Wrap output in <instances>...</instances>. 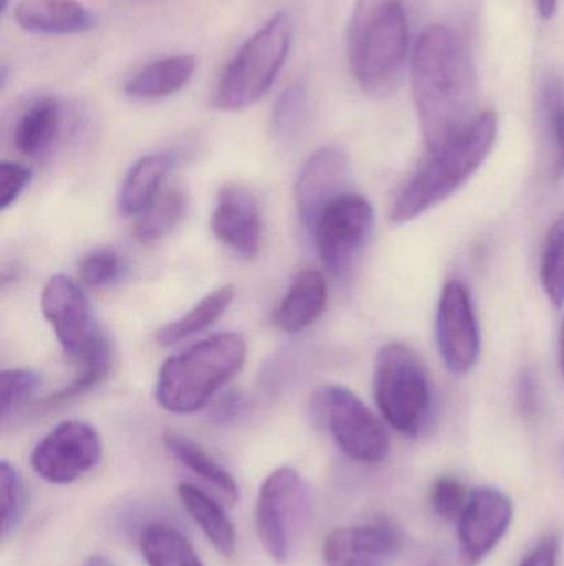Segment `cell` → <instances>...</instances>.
<instances>
[{
	"label": "cell",
	"instance_id": "29",
	"mask_svg": "<svg viewBox=\"0 0 564 566\" xmlns=\"http://www.w3.org/2000/svg\"><path fill=\"white\" fill-rule=\"evenodd\" d=\"M0 491H2V537L19 528L29 507V492L22 475L9 461L0 462Z\"/></svg>",
	"mask_w": 564,
	"mask_h": 566
},
{
	"label": "cell",
	"instance_id": "21",
	"mask_svg": "<svg viewBox=\"0 0 564 566\" xmlns=\"http://www.w3.org/2000/svg\"><path fill=\"white\" fill-rule=\"evenodd\" d=\"M62 103L55 96H42L26 106L15 126V148L23 156H40L52 148L62 129Z\"/></svg>",
	"mask_w": 564,
	"mask_h": 566
},
{
	"label": "cell",
	"instance_id": "17",
	"mask_svg": "<svg viewBox=\"0 0 564 566\" xmlns=\"http://www.w3.org/2000/svg\"><path fill=\"white\" fill-rule=\"evenodd\" d=\"M13 17L20 29L35 35H78L98 22L93 10L78 0H20Z\"/></svg>",
	"mask_w": 564,
	"mask_h": 566
},
{
	"label": "cell",
	"instance_id": "30",
	"mask_svg": "<svg viewBox=\"0 0 564 566\" xmlns=\"http://www.w3.org/2000/svg\"><path fill=\"white\" fill-rule=\"evenodd\" d=\"M42 385L39 373L32 369H6L0 375V412L7 418L10 412L17 411L25 405L36 389Z\"/></svg>",
	"mask_w": 564,
	"mask_h": 566
},
{
	"label": "cell",
	"instance_id": "7",
	"mask_svg": "<svg viewBox=\"0 0 564 566\" xmlns=\"http://www.w3.org/2000/svg\"><path fill=\"white\" fill-rule=\"evenodd\" d=\"M374 399L384 421L407 438L426 428L433 411V385L419 356L403 343L383 346L374 366Z\"/></svg>",
	"mask_w": 564,
	"mask_h": 566
},
{
	"label": "cell",
	"instance_id": "8",
	"mask_svg": "<svg viewBox=\"0 0 564 566\" xmlns=\"http://www.w3.org/2000/svg\"><path fill=\"white\" fill-rule=\"evenodd\" d=\"M311 412L348 458L363 464L386 459L390 452L386 428L350 388L321 386L311 398Z\"/></svg>",
	"mask_w": 564,
	"mask_h": 566
},
{
	"label": "cell",
	"instance_id": "20",
	"mask_svg": "<svg viewBox=\"0 0 564 566\" xmlns=\"http://www.w3.org/2000/svg\"><path fill=\"white\" fill-rule=\"evenodd\" d=\"M198 69V60L189 53L166 56L142 66L128 82L125 83V93L139 102L168 98L181 92Z\"/></svg>",
	"mask_w": 564,
	"mask_h": 566
},
{
	"label": "cell",
	"instance_id": "4",
	"mask_svg": "<svg viewBox=\"0 0 564 566\" xmlns=\"http://www.w3.org/2000/svg\"><path fill=\"white\" fill-rule=\"evenodd\" d=\"M43 316L52 325L63 352L79 371L65 388L50 396V405H62L96 388L111 371V346L93 315L88 296L72 277L55 275L40 296Z\"/></svg>",
	"mask_w": 564,
	"mask_h": 566
},
{
	"label": "cell",
	"instance_id": "16",
	"mask_svg": "<svg viewBox=\"0 0 564 566\" xmlns=\"http://www.w3.org/2000/svg\"><path fill=\"white\" fill-rule=\"evenodd\" d=\"M400 547V531L391 522L376 521L328 534L323 557L328 566H387Z\"/></svg>",
	"mask_w": 564,
	"mask_h": 566
},
{
	"label": "cell",
	"instance_id": "10",
	"mask_svg": "<svg viewBox=\"0 0 564 566\" xmlns=\"http://www.w3.org/2000/svg\"><path fill=\"white\" fill-rule=\"evenodd\" d=\"M373 226V205L358 192H343L321 209L310 234L321 264L333 277H343L353 269Z\"/></svg>",
	"mask_w": 564,
	"mask_h": 566
},
{
	"label": "cell",
	"instance_id": "26",
	"mask_svg": "<svg viewBox=\"0 0 564 566\" xmlns=\"http://www.w3.org/2000/svg\"><path fill=\"white\" fill-rule=\"evenodd\" d=\"M188 212V198L181 189L159 196L158 201L136 219L132 238L141 244H152L171 234Z\"/></svg>",
	"mask_w": 564,
	"mask_h": 566
},
{
	"label": "cell",
	"instance_id": "24",
	"mask_svg": "<svg viewBox=\"0 0 564 566\" xmlns=\"http://www.w3.org/2000/svg\"><path fill=\"white\" fill-rule=\"evenodd\" d=\"M235 298V289L224 285L205 295L201 302L195 303L181 318L168 323L156 333V342L161 346H174L198 333L204 332L214 325L232 305Z\"/></svg>",
	"mask_w": 564,
	"mask_h": 566
},
{
	"label": "cell",
	"instance_id": "5",
	"mask_svg": "<svg viewBox=\"0 0 564 566\" xmlns=\"http://www.w3.org/2000/svg\"><path fill=\"white\" fill-rule=\"evenodd\" d=\"M247 343L237 333H219L166 359L156 381V401L174 415L204 408L245 365Z\"/></svg>",
	"mask_w": 564,
	"mask_h": 566
},
{
	"label": "cell",
	"instance_id": "11",
	"mask_svg": "<svg viewBox=\"0 0 564 566\" xmlns=\"http://www.w3.org/2000/svg\"><path fill=\"white\" fill-rule=\"evenodd\" d=\"M103 446L93 426L65 421L52 429L30 455L33 472L49 484L66 485L96 468Z\"/></svg>",
	"mask_w": 564,
	"mask_h": 566
},
{
	"label": "cell",
	"instance_id": "36",
	"mask_svg": "<svg viewBox=\"0 0 564 566\" xmlns=\"http://www.w3.org/2000/svg\"><path fill=\"white\" fill-rule=\"evenodd\" d=\"M560 557V541L555 535L540 541L539 545L532 548L529 555L523 558L520 566H556Z\"/></svg>",
	"mask_w": 564,
	"mask_h": 566
},
{
	"label": "cell",
	"instance_id": "33",
	"mask_svg": "<svg viewBox=\"0 0 564 566\" xmlns=\"http://www.w3.org/2000/svg\"><path fill=\"white\" fill-rule=\"evenodd\" d=\"M32 179V171L17 163L3 161L0 165V209L7 211L19 201Z\"/></svg>",
	"mask_w": 564,
	"mask_h": 566
},
{
	"label": "cell",
	"instance_id": "40",
	"mask_svg": "<svg viewBox=\"0 0 564 566\" xmlns=\"http://www.w3.org/2000/svg\"><path fill=\"white\" fill-rule=\"evenodd\" d=\"M9 2L10 0H0V13H2V15H6L7 9H9Z\"/></svg>",
	"mask_w": 564,
	"mask_h": 566
},
{
	"label": "cell",
	"instance_id": "39",
	"mask_svg": "<svg viewBox=\"0 0 564 566\" xmlns=\"http://www.w3.org/2000/svg\"><path fill=\"white\" fill-rule=\"evenodd\" d=\"M560 349H562V368L564 373V322L562 328V339H560Z\"/></svg>",
	"mask_w": 564,
	"mask_h": 566
},
{
	"label": "cell",
	"instance_id": "38",
	"mask_svg": "<svg viewBox=\"0 0 564 566\" xmlns=\"http://www.w3.org/2000/svg\"><path fill=\"white\" fill-rule=\"evenodd\" d=\"M82 566H116L109 560L108 557H103V555H92V557L86 558L85 564Z\"/></svg>",
	"mask_w": 564,
	"mask_h": 566
},
{
	"label": "cell",
	"instance_id": "25",
	"mask_svg": "<svg viewBox=\"0 0 564 566\" xmlns=\"http://www.w3.org/2000/svg\"><path fill=\"white\" fill-rule=\"evenodd\" d=\"M139 548L148 566H204L191 542L178 528L161 522L142 528Z\"/></svg>",
	"mask_w": 564,
	"mask_h": 566
},
{
	"label": "cell",
	"instance_id": "27",
	"mask_svg": "<svg viewBox=\"0 0 564 566\" xmlns=\"http://www.w3.org/2000/svg\"><path fill=\"white\" fill-rule=\"evenodd\" d=\"M310 115L307 83L294 82L280 93L272 112L270 132L277 142L290 143L300 136Z\"/></svg>",
	"mask_w": 564,
	"mask_h": 566
},
{
	"label": "cell",
	"instance_id": "28",
	"mask_svg": "<svg viewBox=\"0 0 564 566\" xmlns=\"http://www.w3.org/2000/svg\"><path fill=\"white\" fill-rule=\"evenodd\" d=\"M540 282L555 308L564 305V216L556 219L546 234L540 262Z\"/></svg>",
	"mask_w": 564,
	"mask_h": 566
},
{
	"label": "cell",
	"instance_id": "15",
	"mask_svg": "<svg viewBox=\"0 0 564 566\" xmlns=\"http://www.w3.org/2000/svg\"><path fill=\"white\" fill-rule=\"evenodd\" d=\"M212 234L221 244L244 259L257 258L264 238L260 202L238 185L219 191L211 218Z\"/></svg>",
	"mask_w": 564,
	"mask_h": 566
},
{
	"label": "cell",
	"instance_id": "13",
	"mask_svg": "<svg viewBox=\"0 0 564 566\" xmlns=\"http://www.w3.org/2000/svg\"><path fill=\"white\" fill-rule=\"evenodd\" d=\"M513 518L512 501L499 489L476 488L459 517V552L464 564L477 566L506 537Z\"/></svg>",
	"mask_w": 564,
	"mask_h": 566
},
{
	"label": "cell",
	"instance_id": "2",
	"mask_svg": "<svg viewBox=\"0 0 564 566\" xmlns=\"http://www.w3.org/2000/svg\"><path fill=\"white\" fill-rule=\"evenodd\" d=\"M414 0H357L348 30V62L360 88L373 98L400 86L411 60Z\"/></svg>",
	"mask_w": 564,
	"mask_h": 566
},
{
	"label": "cell",
	"instance_id": "3",
	"mask_svg": "<svg viewBox=\"0 0 564 566\" xmlns=\"http://www.w3.org/2000/svg\"><path fill=\"white\" fill-rule=\"evenodd\" d=\"M499 136L493 112L476 118L456 136L429 151L426 161L407 179L391 206L393 224L404 226L453 198L489 158Z\"/></svg>",
	"mask_w": 564,
	"mask_h": 566
},
{
	"label": "cell",
	"instance_id": "35",
	"mask_svg": "<svg viewBox=\"0 0 564 566\" xmlns=\"http://www.w3.org/2000/svg\"><path fill=\"white\" fill-rule=\"evenodd\" d=\"M517 396H519V406L522 415L533 416L539 409L540 402V388L539 378L532 369H523L519 378V386H517Z\"/></svg>",
	"mask_w": 564,
	"mask_h": 566
},
{
	"label": "cell",
	"instance_id": "9",
	"mask_svg": "<svg viewBox=\"0 0 564 566\" xmlns=\"http://www.w3.org/2000/svg\"><path fill=\"white\" fill-rule=\"evenodd\" d=\"M311 491L291 468L268 474L257 499V532L267 554L284 564L311 517Z\"/></svg>",
	"mask_w": 564,
	"mask_h": 566
},
{
	"label": "cell",
	"instance_id": "22",
	"mask_svg": "<svg viewBox=\"0 0 564 566\" xmlns=\"http://www.w3.org/2000/svg\"><path fill=\"white\" fill-rule=\"evenodd\" d=\"M179 501L188 512L189 517L204 532L207 541L221 552L222 555H232L237 545V535L224 509L209 497L205 492L189 482H181L178 488Z\"/></svg>",
	"mask_w": 564,
	"mask_h": 566
},
{
	"label": "cell",
	"instance_id": "18",
	"mask_svg": "<svg viewBox=\"0 0 564 566\" xmlns=\"http://www.w3.org/2000/svg\"><path fill=\"white\" fill-rule=\"evenodd\" d=\"M328 285L318 271H301L291 282L274 312V323L281 332L300 333L313 325L327 308Z\"/></svg>",
	"mask_w": 564,
	"mask_h": 566
},
{
	"label": "cell",
	"instance_id": "32",
	"mask_svg": "<svg viewBox=\"0 0 564 566\" xmlns=\"http://www.w3.org/2000/svg\"><path fill=\"white\" fill-rule=\"evenodd\" d=\"M125 272V261L111 249H102L86 255L78 268L79 281L92 286L109 285L119 281Z\"/></svg>",
	"mask_w": 564,
	"mask_h": 566
},
{
	"label": "cell",
	"instance_id": "1",
	"mask_svg": "<svg viewBox=\"0 0 564 566\" xmlns=\"http://www.w3.org/2000/svg\"><path fill=\"white\" fill-rule=\"evenodd\" d=\"M409 73L421 135L433 151L477 116V73L469 43L453 27H426L414 43Z\"/></svg>",
	"mask_w": 564,
	"mask_h": 566
},
{
	"label": "cell",
	"instance_id": "23",
	"mask_svg": "<svg viewBox=\"0 0 564 566\" xmlns=\"http://www.w3.org/2000/svg\"><path fill=\"white\" fill-rule=\"evenodd\" d=\"M164 446L179 464L184 465L189 471L199 475L202 481L212 485L228 505H234L237 502V482L232 478L231 472L225 471L202 446L185 436L175 434V432H166Z\"/></svg>",
	"mask_w": 564,
	"mask_h": 566
},
{
	"label": "cell",
	"instance_id": "34",
	"mask_svg": "<svg viewBox=\"0 0 564 566\" xmlns=\"http://www.w3.org/2000/svg\"><path fill=\"white\" fill-rule=\"evenodd\" d=\"M550 128H552L553 146H555L553 176L556 179H562L564 178V99L552 106Z\"/></svg>",
	"mask_w": 564,
	"mask_h": 566
},
{
	"label": "cell",
	"instance_id": "19",
	"mask_svg": "<svg viewBox=\"0 0 564 566\" xmlns=\"http://www.w3.org/2000/svg\"><path fill=\"white\" fill-rule=\"evenodd\" d=\"M171 153H151L142 156L129 168L121 191H119V211L128 218L145 214L161 196L166 176L174 166Z\"/></svg>",
	"mask_w": 564,
	"mask_h": 566
},
{
	"label": "cell",
	"instance_id": "6",
	"mask_svg": "<svg viewBox=\"0 0 564 566\" xmlns=\"http://www.w3.org/2000/svg\"><path fill=\"white\" fill-rule=\"evenodd\" d=\"M294 40V20L277 12L235 53L219 76L212 106L241 112L260 102L280 75Z\"/></svg>",
	"mask_w": 564,
	"mask_h": 566
},
{
	"label": "cell",
	"instance_id": "37",
	"mask_svg": "<svg viewBox=\"0 0 564 566\" xmlns=\"http://www.w3.org/2000/svg\"><path fill=\"white\" fill-rule=\"evenodd\" d=\"M536 9L543 20L553 19L556 10H558V0H535Z\"/></svg>",
	"mask_w": 564,
	"mask_h": 566
},
{
	"label": "cell",
	"instance_id": "12",
	"mask_svg": "<svg viewBox=\"0 0 564 566\" xmlns=\"http://www.w3.org/2000/svg\"><path fill=\"white\" fill-rule=\"evenodd\" d=\"M440 358L453 375L472 371L480 356V328L472 295L459 279L446 282L436 316Z\"/></svg>",
	"mask_w": 564,
	"mask_h": 566
},
{
	"label": "cell",
	"instance_id": "31",
	"mask_svg": "<svg viewBox=\"0 0 564 566\" xmlns=\"http://www.w3.org/2000/svg\"><path fill=\"white\" fill-rule=\"evenodd\" d=\"M469 495L470 492L459 479L443 475L430 488V507L443 521H456L466 509Z\"/></svg>",
	"mask_w": 564,
	"mask_h": 566
},
{
	"label": "cell",
	"instance_id": "14",
	"mask_svg": "<svg viewBox=\"0 0 564 566\" xmlns=\"http://www.w3.org/2000/svg\"><path fill=\"white\" fill-rule=\"evenodd\" d=\"M350 161L338 146L317 149L301 166L295 182V206L298 218L308 232L313 228L321 209L337 196L347 192Z\"/></svg>",
	"mask_w": 564,
	"mask_h": 566
}]
</instances>
